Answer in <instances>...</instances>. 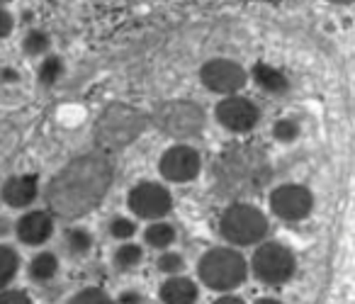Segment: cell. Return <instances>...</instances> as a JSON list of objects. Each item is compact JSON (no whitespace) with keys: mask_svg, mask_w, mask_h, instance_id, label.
<instances>
[{"mask_svg":"<svg viewBox=\"0 0 355 304\" xmlns=\"http://www.w3.org/2000/svg\"><path fill=\"white\" fill-rule=\"evenodd\" d=\"M112 161L105 151L83 153L64 166L46 187L51 212L64 219L83 217L105 197L112 185Z\"/></svg>","mask_w":355,"mask_h":304,"instance_id":"6da1fadb","label":"cell"},{"mask_svg":"<svg viewBox=\"0 0 355 304\" xmlns=\"http://www.w3.org/2000/svg\"><path fill=\"white\" fill-rule=\"evenodd\" d=\"M270 161L256 146H234L214 163V180L224 195H256L270 183Z\"/></svg>","mask_w":355,"mask_h":304,"instance_id":"7a4b0ae2","label":"cell"},{"mask_svg":"<svg viewBox=\"0 0 355 304\" xmlns=\"http://www.w3.org/2000/svg\"><path fill=\"white\" fill-rule=\"evenodd\" d=\"M144 124H146V119H144V115L139 110L122 103H114L98 117L95 142H98V146L103 151L124 149L144 132Z\"/></svg>","mask_w":355,"mask_h":304,"instance_id":"3957f363","label":"cell"},{"mask_svg":"<svg viewBox=\"0 0 355 304\" xmlns=\"http://www.w3.org/2000/svg\"><path fill=\"white\" fill-rule=\"evenodd\" d=\"M198 270L209 289H234L246 280V260L232 248H212L202 255Z\"/></svg>","mask_w":355,"mask_h":304,"instance_id":"277c9868","label":"cell"},{"mask_svg":"<svg viewBox=\"0 0 355 304\" xmlns=\"http://www.w3.org/2000/svg\"><path fill=\"white\" fill-rule=\"evenodd\" d=\"M153 122L168 137L193 139L205 129V112L200 105L190 103V100H168L156 108Z\"/></svg>","mask_w":355,"mask_h":304,"instance_id":"5b68a950","label":"cell"},{"mask_svg":"<svg viewBox=\"0 0 355 304\" xmlns=\"http://www.w3.org/2000/svg\"><path fill=\"white\" fill-rule=\"evenodd\" d=\"M268 221L261 210L251 205H232L222 214V234L227 241L239 246H251L266 236Z\"/></svg>","mask_w":355,"mask_h":304,"instance_id":"8992f818","label":"cell"},{"mask_svg":"<svg viewBox=\"0 0 355 304\" xmlns=\"http://www.w3.org/2000/svg\"><path fill=\"white\" fill-rule=\"evenodd\" d=\"M253 270L268 285H282L295 275V255L282 244H263L253 255Z\"/></svg>","mask_w":355,"mask_h":304,"instance_id":"52a82bcc","label":"cell"},{"mask_svg":"<svg viewBox=\"0 0 355 304\" xmlns=\"http://www.w3.org/2000/svg\"><path fill=\"white\" fill-rule=\"evenodd\" d=\"M200 81L212 93L232 95L246 85V71L232 59H212L202 66Z\"/></svg>","mask_w":355,"mask_h":304,"instance_id":"ba28073f","label":"cell"},{"mask_svg":"<svg viewBox=\"0 0 355 304\" xmlns=\"http://www.w3.org/2000/svg\"><path fill=\"white\" fill-rule=\"evenodd\" d=\"M129 207L137 217L144 219H156L171 212L173 207V197L158 183H139L132 192H129Z\"/></svg>","mask_w":355,"mask_h":304,"instance_id":"9c48e42d","label":"cell"},{"mask_svg":"<svg viewBox=\"0 0 355 304\" xmlns=\"http://www.w3.org/2000/svg\"><path fill=\"white\" fill-rule=\"evenodd\" d=\"M202 158L193 146H171L158 161V171L171 183H188L198 178Z\"/></svg>","mask_w":355,"mask_h":304,"instance_id":"30bf717a","label":"cell"},{"mask_svg":"<svg viewBox=\"0 0 355 304\" xmlns=\"http://www.w3.org/2000/svg\"><path fill=\"white\" fill-rule=\"evenodd\" d=\"M311 205H314V197L304 185H280L270 195L272 212L287 221L304 219L311 212Z\"/></svg>","mask_w":355,"mask_h":304,"instance_id":"8fae6325","label":"cell"},{"mask_svg":"<svg viewBox=\"0 0 355 304\" xmlns=\"http://www.w3.org/2000/svg\"><path fill=\"white\" fill-rule=\"evenodd\" d=\"M217 119L229 132L241 134V132H251L256 127L258 119H261V112H258V108L248 98L232 95V98L222 100L217 105Z\"/></svg>","mask_w":355,"mask_h":304,"instance_id":"7c38bea8","label":"cell"},{"mask_svg":"<svg viewBox=\"0 0 355 304\" xmlns=\"http://www.w3.org/2000/svg\"><path fill=\"white\" fill-rule=\"evenodd\" d=\"M51 231H54V221L44 212H30V214H25L17 221V236L30 246L44 244L51 236Z\"/></svg>","mask_w":355,"mask_h":304,"instance_id":"4fadbf2b","label":"cell"},{"mask_svg":"<svg viewBox=\"0 0 355 304\" xmlns=\"http://www.w3.org/2000/svg\"><path fill=\"white\" fill-rule=\"evenodd\" d=\"M37 192H40L37 176H15L3 185V200L10 207H27L30 202H35Z\"/></svg>","mask_w":355,"mask_h":304,"instance_id":"5bb4252c","label":"cell"},{"mask_svg":"<svg viewBox=\"0 0 355 304\" xmlns=\"http://www.w3.org/2000/svg\"><path fill=\"white\" fill-rule=\"evenodd\" d=\"M161 299L166 304H195L198 287L188 278H171L161 287Z\"/></svg>","mask_w":355,"mask_h":304,"instance_id":"9a60e30c","label":"cell"},{"mask_svg":"<svg viewBox=\"0 0 355 304\" xmlns=\"http://www.w3.org/2000/svg\"><path fill=\"white\" fill-rule=\"evenodd\" d=\"M253 78H256V83L261 85L263 90H268V93H285V90L290 88L287 76L268 64L253 66Z\"/></svg>","mask_w":355,"mask_h":304,"instance_id":"2e32d148","label":"cell"},{"mask_svg":"<svg viewBox=\"0 0 355 304\" xmlns=\"http://www.w3.org/2000/svg\"><path fill=\"white\" fill-rule=\"evenodd\" d=\"M56 270H59V260H56L54 253H40L30 265V275L35 280H40V282L51 280L56 275Z\"/></svg>","mask_w":355,"mask_h":304,"instance_id":"e0dca14e","label":"cell"},{"mask_svg":"<svg viewBox=\"0 0 355 304\" xmlns=\"http://www.w3.org/2000/svg\"><path fill=\"white\" fill-rule=\"evenodd\" d=\"M64 244L71 255H83V253H88L90 246H93V236L85 229H69L64 236Z\"/></svg>","mask_w":355,"mask_h":304,"instance_id":"ac0fdd59","label":"cell"},{"mask_svg":"<svg viewBox=\"0 0 355 304\" xmlns=\"http://www.w3.org/2000/svg\"><path fill=\"white\" fill-rule=\"evenodd\" d=\"M175 241V229L171 224H153L146 229V244L153 248H166Z\"/></svg>","mask_w":355,"mask_h":304,"instance_id":"d6986e66","label":"cell"},{"mask_svg":"<svg viewBox=\"0 0 355 304\" xmlns=\"http://www.w3.org/2000/svg\"><path fill=\"white\" fill-rule=\"evenodd\" d=\"M17 273V255L8 246H0V289L6 287Z\"/></svg>","mask_w":355,"mask_h":304,"instance_id":"ffe728a7","label":"cell"},{"mask_svg":"<svg viewBox=\"0 0 355 304\" xmlns=\"http://www.w3.org/2000/svg\"><path fill=\"white\" fill-rule=\"evenodd\" d=\"M22 49H25V54H30V56L44 54V51L49 49V35L42 30H30L25 35V40H22Z\"/></svg>","mask_w":355,"mask_h":304,"instance_id":"44dd1931","label":"cell"},{"mask_svg":"<svg viewBox=\"0 0 355 304\" xmlns=\"http://www.w3.org/2000/svg\"><path fill=\"white\" fill-rule=\"evenodd\" d=\"M139 263H141V248L134 244H124L122 248H117V253H114V265H117L119 270H129Z\"/></svg>","mask_w":355,"mask_h":304,"instance_id":"7402d4cb","label":"cell"},{"mask_svg":"<svg viewBox=\"0 0 355 304\" xmlns=\"http://www.w3.org/2000/svg\"><path fill=\"white\" fill-rule=\"evenodd\" d=\"M61 74H64V64H61V59L49 56V59H46L44 64H42V69H40V83L54 85L56 81H59Z\"/></svg>","mask_w":355,"mask_h":304,"instance_id":"603a6c76","label":"cell"},{"mask_svg":"<svg viewBox=\"0 0 355 304\" xmlns=\"http://www.w3.org/2000/svg\"><path fill=\"white\" fill-rule=\"evenodd\" d=\"M69 304H114V302L107 297V292H103V289L88 287V289H83V292L76 294Z\"/></svg>","mask_w":355,"mask_h":304,"instance_id":"cb8c5ba5","label":"cell"},{"mask_svg":"<svg viewBox=\"0 0 355 304\" xmlns=\"http://www.w3.org/2000/svg\"><path fill=\"white\" fill-rule=\"evenodd\" d=\"M272 134H275L277 142H295L297 134H300V124L295 119H280L272 127Z\"/></svg>","mask_w":355,"mask_h":304,"instance_id":"d4e9b609","label":"cell"},{"mask_svg":"<svg viewBox=\"0 0 355 304\" xmlns=\"http://www.w3.org/2000/svg\"><path fill=\"white\" fill-rule=\"evenodd\" d=\"M110 231H112L114 239H129V236H134L137 226H134V221H132V219H124V217H117V219H112V224H110Z\"/></svg>","mask_w":355,"mask_h":304,"instance_id":"484cf974","label":"cell"},{"mask_svg":"<svg viewBox=\"0 0 355 304\" xmlns=\"http://www.w3.org/2000/svg\"><path fill=\"white\" fill-rule=\"evenodd\" d=\"M185 268V260L183 255H178V253H166L158 258V270L161 273H178V270H183Z\"/></svg>","mask_w":355,"mask_h":304,"instance_id":"4316f807","label":"cell"},{"mask_svg":"<svg viewBox=\"0 0 355 304\" xmlns=\"http://www.w3.org/2000/svg\"><path fill=\"white\" fill-rule=\"evenodd\" d=\"M0 304H32V299L20 289H8L0 294Z\"/></svg>","mask_w":355,"mask_h":304,"instance_id":"83f0119b","label":"cell"},{"mask_svg":"<svg viewBox=\"0 0 355 304\" xmlns=\"http://www.w3.org/2000/svg\"><path fill=\"white\" fill-rule=\"evenodd\" d=\"M12 27H15V22H12V15L8 10H3V8H0V40H6V37L12 32Z\"/></svg>","mask_w":355,"mask_h":304,"instance_id":"f1b7e54d","label":"cell"},{"mask_svg":"<svg viewBox=\"0 0 355 304\" xmlns=\"http://www.w3.org/2000/svg\"><path fill=\"white\" fill-rule=\"evenodd\" d=\"M119 302H122V304H144V294H139V292H122Z\"/></svg>","mask_w":355,"mask_h":304,"instance_id":"f546056e","label":"cell"},{"mask_svg":"<svg viewBox=\"0 0 355 304\" xmlns=\"http://www.w3.org/2000/svg\"><path fill=\"white\" fill-rule=\"evenodd\" d=\"M214 304H243V299H239V297H222V299H217Z\"/></svg>","mask_w":355,"mask_h":304,"instance_id":"4dcf8cb0","label":"cell"},{"mask_svg":"<svg viewBox=\"0 0 355 304\" xmlns=\"http://www.w3.org/2000/svg\"><path fill=\"white\" fill-rule=\"evenodd\" d=\"M329 3H336V6H348V3H353V0H329Z\"/></svg>","mask_w":355,"mask_h":304,"instance_id":"1f68e13d","label":"cell"},{"mask_svg":"<svg viewBox=\"0 0 355 304\" xmlns=\"http://www.w3.org/2000/svg\"><path fill=\"white\" fill-rule=\"evenodd\" d=\"M258 304H280V302H277V299H261Z\"/></svg>","mask_w":355,"mask_h":304,"instance_id":"d6a6232c","label":"cell"},{"mask_svg":"<svg viewBox=\"0 0 355 304\" xmlns=\"http://www.w3.org/2000/svg\"><path fill=\"white\" fill-rule=\"evenodd\" d=\"M0 3H6V0H0Z\"/></svg>","mask_w":355,"mask_h":304,"instance_id":"836d02e7","label":"cell"}]
</instances>
